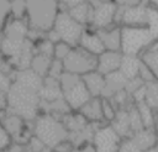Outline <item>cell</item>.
Wrapping results in <instances>:
<instances>
[{
    "instance_id": "cell-24",
    "label": "cell",
    "mask_w": 158,
    "mask_h": 152,
    "mask_svg": "<svg viewBox=\"0 0 158 152\" xmlns=\"http://www.w3.org/2000/svg\"><path fill=\"white\" fill-rule=\"evenodd\" d=\"M136 106H137V109L139 111V115L142 117V121H143L144 127L158 129L157 127V109L152 108L146 101L137 103Z\"/></svg>"
},
{
    "instance_id": "cell-42",
    "label": "cell",
    "mask_w": 158,
    "mask_h": 152,
    "mask_svg": "<svg viewBox=\"0 0 158 152\" xmlns=\"http://www.w3.org/2000/svg\"><path fill=\"white\" fill-rule=\"evenodd\" d=\"M70 152H95V148L91 143V145H84L80 147H74Z\"/></svg>"
},
{
    "instance_id": "cell-18",
    "label": "cell",
    "mask_w": 158,
    "mask_h": 152,
    "mask_svg": "<svg viewBox=\"0 0 158 152\" xmlns=\"http://www.w3.org/2000/svg\"><path fill=\"white\" fill-rule=\"evenodd\" d=\"M105 79H106V85H105L101 98H107V99L112 98L116 93L123 90L126 88V84L128 80L120 70L105 75Z\"/></svg>"
},
{
    "instance_id": "cell-6",
    "label": "cell",
    "mask_w": 158,
    "mask_h": 152,
    "mask_svg": "<svg viewBox=\"0 0 158 152\" xmlns=\"http://www.w3.org/2000/svg\"><path fill=\"white\" fill-rule=\"evenodd\" d=\"M59 82L63 91V98L72 110H79L91 98L81 75L64 72L59 78Z\"/></svg>"
},
{
    "instance_id": "cell-13",
    "label": "cell",
    "mask_w": 158,
    "mask_h": 152,
    "mask_svg": "<svg viewBox=\"0 0 158 152\" xmlns=\"http://www.w3.org/2000/svg\"><path fill=\"white\" fill-rule=\"evenodd\" d=\"M79 112L89 122H94V124L106 122L104 119V114H102V98H100V96H91L79 109Z\"/></svg>"
},
{
    "instance_id": "cell-2",
    "label": "cell",
    "mask_w": 158,
    "mask_h": 152,
    "mask_svg": "<svg viewBox=\"0 0 158 152\" xmlns=\"http://www.w3.org/2000/svg\"><path fill=\"white\" fill-rule=\"evenodd\" d=\"M26 20L30 28L47 33L60 11L58 0H26Z\"/></svg>"
},
{
    "instance_id": "cell-20",
    "label": "cell",
    "mask_w": 158,
    "mask_h": 152,
    "mask_svg": "<svg viewBox=\"0 0 158 152\" xmlns=\"http://www.w3.org/2000/svg\"><path fill=\"white\" fill-rule=\"evenodd\" d=\"M110 125L115 129V131L125 140V138H131L133 132L130 122V115L127 109H121L117 111L116 117L110 122Z\"/></svg>"
},
{
    "instance_id": "cell-25",
    "label": "cell",
    "mask_w": 158,
    "mask_h": 152,
    "mask_svg": "<svg viewBox=\"0 0 158 152\" xmlns=\"http://www.w3.org/2000/svg\"><path fill=\"white\" fill-rule=\"evenodd\" d=\"M141 59L153 70L158 79V40L149 44V47L139 56Z\"/></svg>"
},
{
    "instance_id": "cell-44",
    "label": "cell",
    "mask_w": 158,
    "mask_h": 152,
    "mask_svg": "<svg viewBox=\"0 0 158 152\" xmlns=\"http://www.w3.org/2000/svg\"><path fill=\"white\" fill-rule=\"evenodd\" d=\"M143 152H158V145L154 146V147H152V148H148V150H146Z\"/></svg>"
},
{
    "instance_id": "cell-1",
    "label": "cell",
    "mask_w": 158,
    "mask_h": 152,
    "mask_svg": "<svg viewBox=\"0 0 158 152\" xmlns=\"http://www.w3.org/2000/svg\"><path fill=\"white\" fill-rule=\"evenodd\" d=\"M42 83L43 77L31 68L15 72L12 84L7 90V111L26 121L35 120L41 106L40 89Z\"/></svg>"
},
{
    "instance_id": "cell-22",
    "label": "cell",
    "mask_w": 158,
    "mask_h": 152,
    "mask_svg": "<svg viewBox=\"0 0 158 152\" xmlns=\"http://www.w3.org/2000/svg\"><path fill=\"white\" fill-rule=\"evenodd\" d=\"M141 57L138 56H130V54H123L122 63L120 67V72L127 78L132 79L138 77L139 73V67H141Z\"/></svg>"
},
{
    "instance_id": "cell-19",
    "label": "cell",
    "mask_w": 158,
    "mask_h": 152,
    "mask_svg": "<svg viewBox=\"0 0 158 152\" xmlns=\"http://www.w3.org/2000/svg\"><path fill=\"white\" fill-rule=\"evenodd\" d=\"M83 80L91 96H100V98L102 96V93L106 85V79L104 74H101L98 70H93L90 73L84 74Z\"/></svg>"
},
{
    "instance_id": "cell-45",
    "label": "cell",
    "mask_w": 158,
    "mask_h": 152,
    "mask_svg": "<svg viewBox=\"0 0 158 152\" xmlns=\"http://www.w3.org/2000/svg\"><path fill=\"white\" fill-rule=\"evenodd\" d=\"M2 41H4V30H2V28H0V48H1Z\"/></svg>"
},
{
    "instance_id": "cell-47",
    "label": "cell",
    "mask_w": 158,
    "mask_h": 152,
    "mask_svg": "<svg viewBox=\"0 0 158 152\" xmlns=\"http://www.w3.org/2000/svg\"><path fill=\"white\" fill-rule=\"evenodd\" d=\"M157 127H158V109H157Z\"/></svg>"
},
{
    "instance_id": "cell-35",
    "label": "cell",
    "mask_w": 158,
    "mask_h": 152,
    "mask_svg": "<svg viewBox=\"0 0 158 152\" xmlns=\"http://www.w3.org/2000/svg\"><path fill=\"white\" fill-rule=\"evenodd\" d=\"M12 137L11 135L7 132V130L0 124V152L1 151H6L10 148V146L12 145Z\"/></svg>"
},
{
    "instance_id": "cell-5",
    "label": "cell",
    "mask_w": 158,
    "mask_h": 152,
    "mask_svg": "<svg viewBox=\"0 0 158 152\" xmlns=\"http://www.w3.org/2000/svg\"><path fill=\"white\" fill-rule=\"evenodd\" d=\"M156 41L148 27H121V52L130 56H141Z\"/></svg>"
},
{
    "instance_id": "cell-21",
    "label": "cell",
    "mask_w": 158,
    "mask_h": 152,
    "mask_svg": "<svg viewBox=\"0 0 158 152\" xmlns=\"http://www.w3.org/2000/svg\"><path fill=\"white\" fill-rule=\"evenodd\" d=\"M69 12V15L77 20L79 23H81L83 26H86V25H90L91 23V19H93V5L89 0L77 5V6H73L70 9L67 10Z\"/></svg>"
},
{
    "instance_id": "cell-23",
    "label": "cell",
    "mask_w": 158,
    "mask_h": 152,
    "mask_svg": "<svg viewBox=\"0 0 158 152\" xmlns=\"http://www.w3.org/2000/svg\"><path fill=\"white\" fill-rule=\"evenodd\" d=\"M54 57H51V56H47V54H43V53H38L36 52L33 58H32V62H31V69L33 72H36L38 75L41 77H47L48 74V70H49V67L53 62Z\"/></svg>"
},
{
    "instance_id": "cell-31",
    "label": "cell",
    "mask_w": 158,
    "mask_h": 152,
    "mask_svg": "<svg viewBox=\"0 0 158 152\" xmlns=\"http://www.w3.org/2000/svg\"><path fill=\"white\" fill-rule=\"evenodd\" d=\"M10 16H11V1L0 0V28H4Z\"/></svg>"
},
{
    "instance_id": "cell-41",
    "label": "cell",
    "mask_w": 158,
    "mask_h": 152,
    "mask_svg": "<svg viewBox=\"0 0 158 152\" xmlns=\"http://www.w3.org/2000/svg\"><path fill=\"white\" fill-rule=\"evenodd\" d=\"M7 110V93L0 89V112Z\"/></svg>"
},
{
    "instance_id": "cell-43",
    "label": "cell",
    "mask_w": 158,
    "mask_h": 152,
    "mask_svg": "<svg viewBox=\"0 0 158 152\" xmlns=\"http://www.w3.org/2000/svg\"><path fill=\"white\" fill-rule=\"evenodd\" d=\"M146 5L149 9L158 11V0H146Z\"/></svg>"
},
{
    "instance_id": "cell-37",
    "label": "cell",
    "mask_w": 158,
    "mask_h": 152,
    "mask_svg": "<svg viewBox=\"0 0 158 152\" xmlns=\"http://www.w3.org/2000/svg\"><path fill=\"white\" fill-rule=\"evenodd\" d=\"M12 80H14V77H11V74L4 72L0 68V89L7 93V90L10 89V87L12 84Z\"/></svg>"
},
{
    "instance_id": "cell-10",
    "label": "cell",
    "mask_w": 158,
    "mask_h": 152,
    "mask_svg": "<svg viewBox=\"0 0 158 152\" xmlns=\"http://www.w3.org/2000/svg\"><path fill=\"white\" fill-rule=\"evenodd\" d=\"M25 121L26 120H23L21 116L12 114L7 110H5L4 115L0 116V124L7 130L12 140L21 145H26L31 138V133L27 132L25 127Z\"/></svg>"
},
{
    "instance_id": "cell-48",
    "label": "cell",
    "mask_w": 158,
    "mask_h": 152,
    "mask_svg": "<svg viewBox=\"0 0 158 152\" xmlns=\"http://www.w3.org/2000/svg\"><path fill=\"white\" fill-rule=\"evenodd\" d=\"M1 54H2V53H1V51H0V63H1V61H2V58H1Z\"/></svg>"
},
{
    "instance_id": "cell-36",
    "label": "cell",
    "mask_w": 158,
    "mask_h": 152,
    "mask_svg": "<svg viewBox=\"0 0 158 152\" xmlns=\"http://www.w3.org/2000/svg\"><path fill=\"white\" fill-rule=\"evenodd\" d=\"M146 83L139 78V77H136V78H132V79H128L127 80V84H126V91L132 96V94L135 91H137L141 87H143Z\"/></svg>"
},
{
    "instance_id": "cell-3",
    "label": "cell",
    "mask_w": 158,
    "mask_h": 152,
    "mask_svg": "<svg viewBox=\"0 0 158 152\" xmlns=\"http://www.w3.org/2000/svg\"><path fill=\"white\" fill-rule=\"evenodd\" d=\"M33 136L40 138L47 147L54 150L60 142L68 140L69 131L63 121L52 114L43 112L35 119Z\"/></svg>"
},
{
    "instance_id": "cell-7",
    "label": "cell",
    "mask_w": 158,
    "mask_h": 152,
    "mask_svg": "<svg viewBox=\"0 0 158 152\" xmlns=\"http://www.w3.org/2000/svg\"><path fill=\"white\" fill-rule=\"evenodd\" d=\"M65 72L84 75L98 68V56L85 51L80 46L73 47L69 54L63 59Z\"/></svg>"
},
{
    "instance_id": "cell-32",
    "label": "cell",
    "mask_w": 158,
    "mask_h": 152,
    "mask_svg": "<svg viewBox=\"0 0 158 152\" xmlns=\"http://www.w3.org/2000/svg\"><path fill=\"white\" fill-rule=\"evenodd\" d=\"M147 27L149 28L154 38L158 40V11L152 10L149 7H148V26Z\"/></svg>"
},
{
    "instance_id": "cell-15",
    "label": "cell",
    "mask_w": 158,
    "mask_h": 152,
    "mask_svg": "<svg viewBox=\"0 0 158 152\" xmlns=\"http://www.w3.org/2000/svg\"><path fill=\"white\" fill-rule=\"evenodd\" d=\"M106 51H121V26L114 25L107 28L96 30Z\"/></svg>"
},
{
    "instance_id": "cell-49",
    "label": "cell",
    "mask_w": 158,
    "mask_h": 152,
    "mask_svg": "<svg viewBox=\"0 0 158 152\" xmlns=\"http://www.w3.org/2000/svg\"><path fill=\"white\" fill-rule=\"evenodd\" d=\"M1 152H10V150H6V151H1Z\"/></svg>"
},
{
    "instance_id": "cell-33",
    "label": "cell",
    "mask_w": 158,
    "mask_h": 152,
    "mask_svg": "<svg viewBox=\"0 0 158 152\" xmlns=\"http://www.w3.org/2000/svg\"><path fill=\"white\" fill-rule=\"evenodd\" d=\"M65 72L64 69V64H63V61L60 59H57L54 58L51 67H49V70H48V77H52V78H56V79H59L62 77V74Z\"/></svg>"
},
{
    "instance_id": "cell-27",
    "label": "cell",
    "mask_w": 158,
    "mask_h": 152,
    "mask_svg": "<svg viewBox=\"0 0 158 152\" xmlns=\"http://www.w3.org/2000/svg\"><path fill=\"white\" fill-rule=\"evenodd\" d=\"M11 1V17L26 19V0H10Z\"/></svg>"
},
{
    "instance_id": "cell-28",
    "label": "cell",
    "mask_w": 158,
    "mask_h": 152,
    "mask_svg": "<svg viewBox=\"0 0 158 152\" xmlns=\"http://www.w3.org/2000/svg\"><path fill=\"white\" fill-rule=\"evenodd\" d=\"M117 109L116 106L114 105V103L107 99V98H102V114H104V119L106 122H111L115 117H116V114H117Z\"/></svg>"
},
{
    "instance_id": "cell-38",
    "label": "cell",
    "mask_w": 158,
    "mask_h": 152,
    "mask_svg": "<svg viewBox=\"0 0 158 152\" xmlns=\"http://www.w3.org/2000/svg\"><path fill=\"white\" fill-rule=\"evenodd\" d=\"M118 152H143V151L141 148H138L131 138H125V140H122Z\"/></svg>"
},
{
    "instance_id": "cell-12",
    "label": "cell",
    "mask_w": 158,
    "mask_h": 152,
    "mask_svg": "<svg viewBox=\"0 0 158 152\" xmlns=\"http://www.w3.org/2000/svg\"><path fill=\"white\" fill-rule=\"evenodd\" d=\"M123 53L121 51H104L98 56V68L96 70L104 75L120 70L122 63Z\"/></svg>"
},
{
    "instance_id": "cell-40",
    "label": "cell",
    "mask_w": 158,
    "mask_h": 152,
    "mask_svg": "<svg viewBox=\"0 0 158 152\" xmlns=\"http://www.w3.org/2000/svg\"><path fill=\"white\" fill-rule=\"evenodd\" d=\"M58 1H59L60 6L64 7V9H60V10H68V9H70L73 6H77V5L81 4V2H84L86 0H58Z\"/></svg>"
},
{
    "instance_id": "cell-8",
    "label": "cell",
    "mask_w": 158,
    "mask_h": 152,
    "mask_svg": "<svg viewBox=\"0 0 158 152\" xmlns=\"http://www.w3.org/2000/svg\"><path fill=\"white\" fill-rule=\"evenodd\" d=\"M93 5V19L90 26L93 30L107 28L115 23L117 5L112 0H89Z\"/></svg>"
},
{
    "instance_id": "cell-17",
    "label": "cell",
    "mask_w": 158,
    "mask_h": 152,
    "mask_svg": "<svg viewBox=\"0 0 158 152\" xmlns=\"http://www.w3.org/2000/svg\"><path fill=\"white\" fill-rule=\"evenodd\" d=\"M79 46L95 56H99L104 51H106L96 30H85L80 37Z\"/></svg>"
},
{
    "instance_id": "cell-39",
    "label": "cell",
    "mask_w": 158,
    "mask_h": 152,
    "mask_svg": "<svg viewBox=\"0 0 158 152\" xmlns=\"http://www.w3.org/2000/svg\"><path fill=\"white\" fill-rule=\"evenodd\" d=\"M116 5L118 6H123V7H128V6H136V5H141V4H146V0H112Z\"/></svg>"
},
{
    "instance_id": "cell-29",
    "label": "cell",
    "mask_w": 158,
    "mask_h": 152,
    "mask_svg": "<svg viewBox=\"0 0 158 152\" xmlns=\"http://www.w3.org/2000/svg\"><path fill=\"white\" fill-rule=\"evenodd\" d=\"M54 46H56L54 42L48 40L47 37H44V38H42V40H40L37 42L36 52L43 53V54H47V56H51V57H54Z\"/></svg>"
},
{
    "instance_id": "cell-34",
    "label": "cell",
    "mask_w": 158,
    "mask_h": 152,
    "mask_svg": "<svg viewBox=\"0 0 158 152\" xmlns=\"http://www.w3.org/2000/svg\"><path fill=\"white\" fill-rule=\"evenodd\" d=\"M72 48H73V47H72L70 44H68V43H65V42H63V41L57 42L56 46H54V58L63 61V59L69 54V52L72 51Z\"/></svg>"
},
{
    "instance_id": "cell-26",
    "label": "cell",
    "mask_w": 158,
    "mask_h": 152,
    "mask_svg": "<svg viewBox=\"0 0 158 152\" xmlns=\"http://www.w3.org/2000/svg\"><path fill=\"white\" fill-rule=\"evenodd\" d=\"M148 105L158 109V80L146 84V100Z\"/></svg>"
},
{
    "instance_id": "cell-4",
    "label": "cell",
    "mask_w": 158,
    "mask_h": 152,
    "mask_svg": "<svg viewBox=\"0 0 158 152\" xmlns=\"http://www.w3.org/2000/svg\"><path fill=\"white\" fill-rule=\"evenodd\" d=\"M84 27L85 26L74 20L67 10H60L53 25V28L46 33V37L54 43L63 41L72 47H77L79 46L83 32L85 31Z\"/></svg>"
},
{
    "instance_id": "cell-16",
    "label": "cell",
    "mask_w": 158,
    "mask_h": 152,
    "mask_svg": "<svg viewBox=\"0 0 158 152\" xmlns=\"http://www.w3.org/2000/svg\"><path fill=\"white\" fill-rule=\"evenodd\" d=\"M131 140L136 143L138 148L146 151L158 145V129L153 127H143L142 130L135 132Z\"/></svg>"
},
{
    "instance_id": "cell-30",
    "label": "cell",
    "mask_w": 158,
    "mask_h": 152,
    "mask_svg": "<svg viewBox=\"0 0 158 152\" xmlns=\"http://www.w3.org/2000/svg\"><path fill=\"white\" fill-rule=\"evenodd\" d=\"M138 77L146 83V84H149V83H153V82H157V77L156 74L153 73V70L142 61L141 62V67H139V73H138Z\"/></svg>"
},
{
    "instance_id": "cell-14",
    "label": "cell",
    "mask_w": 158,
    "mask_h": 152,
    "mask_svg": "<svg viewBox=\"0 0 158 152\" xmlns=\"http://www.w3.org/2000/svg\"><path fill=\"white\" fill-rule=\"evenodd\" d=\"M40 96H41V101L43 103H53L59 99H63V91L59 79L48 75L44 77L42 87L40 89Z\"/></svg>"
},
{
    "instance_id": "cell-9",
    "label": "cell",
    "mask_w": 158,
    "mask_h": 152,
    "mask_svg": "<svg viewBox=\"0 0 158 152\" xmlns=\"http://www.w3.org/2000/svg\"><path fill=\"white\" fill-rule=\"evenodd\" d=\"M122 140L110 124H104L96 129L91 142L95 152H118Z\"/></svg>"
},
{
    "instance_id": "cell-11",
    "label": "cell",
    "mask_w": 158,
    "mask_h": 152,
    "mask_svg": "<svg viewBox=\"0 0 158 152\" xmlns=\"http://www.w3.org/2000/svg\"><path fill=\"white\" fill-rule=\"evenodd\" d=\"M147 27L148 26V7L146 4L123 7L121 27Z\"/></svg>"
},
{
    "instance_id": "cell-46",
    "label": "cell",
    "mask_w": 158,
    "mask_h": 152,
    "mask_svg": "<svg viewBox=\"0 0 158 152\" xmlns=\"http://www.w3.org/2000/svg\"><path fill=\"white\" fill-rule=\"evenodd\" d=\"M25 152H33V151H32L31 148H28V147L26 146V148H25Z\"/></svg>"
}]
</instances>
